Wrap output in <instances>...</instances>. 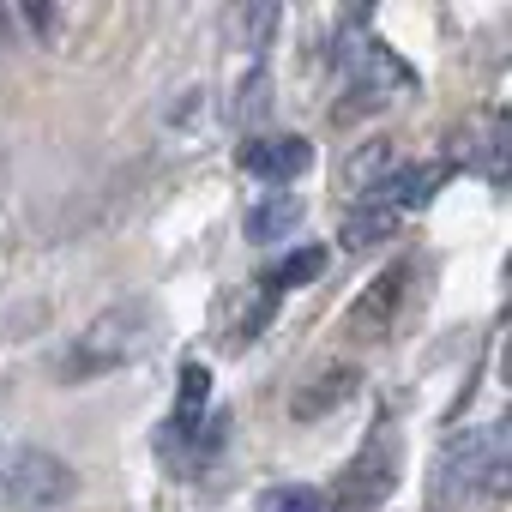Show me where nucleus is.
<instances>
[{
    "label": "nucleus",
    "instance_id": "6e6552de",
    "mask_svg": "<svg viewBox=\"0 0 512 512\" xmlns=\"http://www.w3.org/2000/svg\"><path fill=\"white\" fill-rule=\"evenodd\" d=\"M356 386H362V374L350 368V362H338V368H326V374H314L296 398H290V416L296 422H320V416H332V410H344L350 398H356Z\"/></svg>",
    "mask_w": 512,
    "mask_h": 512
},
{
    "label": "nucleus",
    "instance_id": "4468645a",
    "mask_svg": "<svg viewBox=\"0 0 512 512\" xmlns=\"http://www.w3.org/2000/svg\"><path fill=\"white\" fill-rule=\"evenodd\" d=\"M253 512H326V494L320 488H302V482H284L272 494H260V506Z\"/></svg>",
    "mask_w": 512,
    "mask_h": 512
},
{
    "label": "nucleus",
    "instance_id": "0eeeda50",
    "mask_svg": "<svg viewBox=\"0 0 512 512\" xmlns=\"http://www.w3.org/2000/svg\"><path fill=\"white\" fill-rule=\"evenodd\" d=\"M452 169L458 163H416V169H398V175H386L374 193H368V205H386V211H416V205H428L446 181H452Z\"/></svg>",
    "mask_w": 512,
    "mask_h": 512
},
{
    "label": "nucleus",
    "instance_id": "7ed1b4c3",
    "mask_svg": "<svg viewBox=\"0 0 512 512\" xmlns=\"http://www.w3.org/2000/svg\"><path fill=\"white\" fill-rule=\"evenodd\" d=\"M79 494V470L49 446H19L0 458V500L19 512H49Z\"/></svg>",
    "mask_w": 512,
    "mask_h": 512
},
{
    "label": "nucleus",
    "instance_id": "f8f14e48",
    "mask_svg": "<svg viewBox=\"0 0 512 512\" xmlns=\"http://www.w3.org/2000/svg\"><path fill=\"white\" fill-rule=\"evenodd\" d=\"M386 163H392V139H368V145H356L350 163H344V187L362 193V181H368V193H374L380 175H386Z\"/></svg>",
    "mask_w": 512,
    "mask_h": 512
},
{
    "label": "nucleus",
    "instance_id": "ddd939ff",
    "mask_svg": "<svg viewBox=\"0 0 512 512\" xmlns=\"http://www.w3.org/2000/svg\"><path fill=\"white\" fill-rule=\"evenodd\" d=\"M266 97H272V73H266V61H253V73L241 79V91L229 103V121H253V115L266 109Z\"/></svg>",
    "mask_w": 512,
    "mask_h": 512
},
{
    "label": "nucleus",
    "instance_id": "39448f33",
    "mask_svg": "<svg viewBox=\"0 0 512 512\" xmlns=\"http://www.w3.org/2000/svg\"><path fill=\"white\" fill-rule=\"evenodd\" d=\"M410 284H416V266H410V260H392V266L344 308V338H356V344H386L392 326H398V314H404Z\"/></svg>",
    "mask_w": 512,
    "mask_h": 512
},
{
    "label": "nucleus",
    "instance_id": "2eb2a0df",
    "mask_svg": "<svg viewBox=\"0 0 512 512\" xmlns=\"http://www.w3.org/2000/svg\"><path fill=\"white\" fill-rule=\"evenodd\" d=\"M241 31H247V49L260 55V43L278 31V7H253V13H241Z\"/></svg>",
    "mask_w": 512,
    "mask_h": 512
},
{
    "label": "nucleus",
    "instance_id": "dca6fc26",
    "mask_svg": "<svg viewBox=\"0 0 512 512\" xmlns=\"http://www.w3.org/2000/svg\"><path fill=\"white\" fill-rule=\"evenodd\" d=\"M25 19H31L37 31H55V13H49V7H25Z\"/></svg>",
    "mask_w": 512,
    "mask_h": 512
},
{
    "label": "nucleus",
    "instance_id": "423d86ee",
    "mask_svg": "<svg viewBox=\"0 0 512 512\" xmlns=\"http://www.w3.org/2000/svg\"><path fill=\"white\" fill-rule=\"evenodd\" d=\"M314 163V145L302 133H260V139H247L241 145V169L247 175H260V181H296L302 169Z\"/></svg>",
    "mask_w": 512,
    "mask_h": 512
},
{
    "label": "nucleus",
    "instance_id": "f03ea898",
    "mask_svg": "<svg viewBox=\"0 0 512 512\" xmlns=\"http://www.w3.org/2000/svg\"><path fill=\"white\" fill-rule=\"evenodd\" d=\"M151 338H157V308H151V302H115V308H103V314L79 332V344H73L67 362H61V380L115 374V368L139 362V356L151 350Z\"/></svg>",
    "mask_w": 512,
    "mask_h": 512
},
{
    "label": "nucleus",
    "instance_id": "9d476101",
    "mask_svg": "<svg viewBox=\"0 0 512 512\" xmlns=\"http://www.w3.org/2000/svg\"><path fill=\"white\" fill-rule=\"evenodd\" d=\"M398 211H386V205H362V211H350L344 217V229H338V241L344 247H374V241H386V235H398Z\"/></svg>",
    "mask_w": 512,
    "mask_h": 512
},
{
    "label": "nucleus",
    "instance_id": "20e7f679",
    "mask_svg": "<svg viewBox=\"0 0 512 512\" xmlns=\"http://www.w3.org/2000/svg\"><path fill=\"white\" fill-rule=\"evenodd\" d=\"M392 488H398V440L380 428L326 488V512H374L392 500Z\"/></svg>",
    "mask_w": 512,
    "mask_h": 512
},
{
    "label": "nucleus",
    "instance_id": "9b49d317",
    "mask_svg": "<svg viewBox=\"0 0 512 512\" xmlns=\"http://www.w3.org/2000/svg\"><path fill=\"white\" fill-rule=\"evenodd\" d=\"M326 260H332V253H326L320 241H308V247L290 253V260H278V272H272L266 290H302V284H314V278L326 272Z\"/></svg>",
    "mask_w": 512,
    "mask_h": 512
},
{
    "label": "nucleus",
    "instance_id": "1a4fd4ad",
    "mask_svg": "<svg viewBox=\"0 0 512 512\" xmlns=\"http://www.w3.org/2000/svg\"><path fill=\"white\" fill-rule=\"evenodd\" d=\"M296 223H302V199L296 193H272V199H260V205L241 217V235L247 241H284Z\"/></svg>",
    "mask_w": 512,
    "mask_h": 512
},
{
    "label": "nucleus",
    "instance_id": "f257e3e1",
    "mask_svg": "<svg viewBox=\"0 0 512 512\" xmlns=\"http://www.w3.org/2000/svg\"><path fill=\"white\" fill-rule=\"evenodd\" d=\"M506 422H488L476 434H452L428 464V512H458L476 494H506Z\"/></svg>",
    "mask_w": 512,
    "mask_h": 512
}]
</instances>
